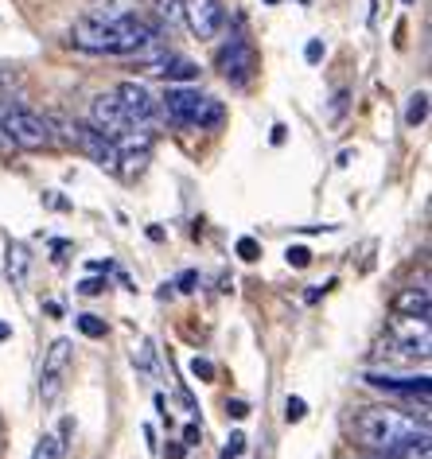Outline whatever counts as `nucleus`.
<instances>
[{
    "label": "nucleus",
    "instance_id": "4468645a",
    "mask_svg": "<svg viewBox=\"0 0 432 459\" xmlns=\"http://www.w3.org/2000/svg\"><path fill=\"white\" fill-rule=\"evenodd\" d=\"M8 277H13L16 289H20V284H28V249L20 242L8 246Z\"/></svg>",
    "mask_w": 432,
    "mask_h": 459
},
{
    "label": "nucleus",
    "instance_id": "6e6552de",
    "mask_svg": "<svg viewBox=\"0 0 432 459\" xmlns=\"http://www.w3.org/2000/svg\"><path fill=\"white\" fill-rule=\"evenodd\" d=\"M219 71H222L226 82L246 86L249 78H254V71H257V55H254V48H249L246 39H230V43H226V48L219 51Z\"/></svg>",
    "mask_w": 432,
    "mask_h": 459
},
{
    "label": "nucleus",
    "instance_id": "a878e982",
    "mask_svg": "<svg viewBox=\"0 0 432 459\" xmlns=\"http://www.w3.org/2000/svg\"><path fill=\"white\" fill-rule=\"evenodd\" d=\"M226 412H230L234 420H246L249 417V405H246V401H226Z\"/></svg>",
    "mask_w": 432,
    "mask_h": 459
},
{
    "label": "nucleus",
    "instance_id": "6ab92c4d",
    "mask_svg": "<svg viewBox=\"0 0 432 459\" xmlns=\"http://www.w3.org/2000/svg\"><path fill=\"white\" fill-rule=\"evenodd\" d=\"M78 331L90 335V339H101V335H106V324H101L98 316H78Z\"/></svg>",
    "mask_w": 432,
    "mask_h": 459
},
{
    "label": "nucleus",
    "instance_id": "b1692460",
    "mask_svg": "<svg viewBox=\"0 0 432 459\" xmlns=\"http://www.w3.org/2000/svg\"><path fill=\"white\" fill-rule=\"evenodd\" d=\"M242 452H246V436L234 432L230 440H226V455H242Z\"/></svg>",
    "mask_w": 432,
    "mask_h": 459
},
{
    "label": "nucleus",
    "instance_id": "5701e85b",
    "mask_svg": "<svg viewBox=\"0 0 432 459\" xmlns=\"http://www.w3.org/2000/svg\"><path fill=\"white\" fill-rule=\"evenodd\" d=\"M304 59H308V63H320V59H324V39H308V48H304Z\"/></svg>",
    "mask_w": 432,
    "mask_h": 459
},
{
    "label": "nucleus",
    "instance_id": "412c9836",
    "mask_svg": "<svg viewBox=\"0 0 432 459\" xmlns=\"http://www.w3.org/2000/svg\"><path fill=\"white\" fill-rule=\"evenodd\" d=\"M238 257H242V261H257L261 257V242H257V238H238Z\"/></svg>",
    "mask_w": 432,
    "mask_h": 459
},
{
    "label": "nucleus",
    "instance_id": "aec40b11",
    "mask_svg": "<svg viewBox=\"0 0 432 459\" xmlns=\"http://www.w3.org/2000/svg\"><path fill=\"white\" fill-rule=\"evenodd\" d=\"M284 257H289L292 269H308L312 265V249H304V246H289V254Z\"/></svg>",
    "mask_w": 432,
    "mask_h": 459
},
{
    "label": "nucleus",
    "instance_id": "cd10ccee",
    "mask_svg": "<svg viewBox=\"0 0 432 459\" xmlns=\"http://www.w3.org/2000/svg\"><path fill=\"white\" fill-rule=\"evenodd\" d=\"M343 106H347V90H339V94H335V106H332V121L343 117Z\"/></svg>",
    "mask_w": 432,
    "mask_h": 459
},
{
    "label": "nucleus",
    "instance_id": "f257e3e1",
    "mask_svg": "<svg viewBox=\"0 0 432 459\" xmlns=\"http://www.w3.org/2000/svg\"><path fill=\"white\" fill-rule=\"evenodd\" d=\"M152 39H160V28L149 24L144 16L129 13L125 4L86 13L71 28V43L90 55H136L141 48H149Z\"/></svg>",
    "mask_w": 432,
    "mask_h": 459
},
{
    "label": "nucleus",
    "instance_id": "2f4dec72",
    "mask_svg": "<svg viewBox=\"0 0 432 459\" xmlns=\"http://www.w3.org/2000/svg\"><path fill=\"white\" fill-rule=\"evenodd\" d=\"M4 339H13V327H8V324H0V342H4Z\"/></svg>",
    "mask_w": 432,
    "mask_h": 459
},
{
    "label": "nucleus",
    "instance_id": "dca6fc26",
    "mask_svg": "<svg viewBox=\"0 0 432 459\" xmlns=\"http://www.w3.org/2000/svg\"><path fill=\"white\" fill-rule=\"evenodd\" d=\"M164 78H172V82H191V78H199V66L191 59H179V55H172V63H168Z\"/></svg>",
    "mask_w": 432,
    "mask_h": 459
},
{
    "label": "nucleus",
    "instance_id": "0eeeda50",
    "mask_svg": "<svg viewBox=\"0 0 432 459\" xmlns=\"http://www.w3.org/2000/svg\"><path fill=\"white\" fill-rule=\"evenodd\" d=\"M113 94H117L125 117H129L133 125H141V129H152V125L160 121V101L149 94V86H141V82H121L117 90H113Z\"/></svg>",
    "mask_w": 432,
    "mask_h": 459
},
{
    "label": "nucleus",
    "instance_id": "ddd939ff",
    "mask_svg": "<svg viewBox=\"0 0 432 459\" xmlns=\"http://www.w3.org/2000/svg\"><path fill=\"white\" fill-rule=\"evenodd\" d=\"M222 121H226V106H222V101L203 98V106H199V113H195V125H191V129H219Z\"/></svg>",
    "mask_w": 432,
    "mask_h": 459
},
{
    "label": "nucleus",
    "instance_id": "423d86ee",
    "mask_svg": "<svg viewBox=\"0 0 432 459\" xmlns=\"http://www.w3.org/2000/svg\"><path fill=\"white\" fill-rule=\"evenodd\" d=\"M74 148L82 156H90L101 171H109V176H117V168H121V148L109 141L106 133H98L94 125H82L78 121V129H74Z\"/></svg>",
    "mask_w": 432,
    "mask_h": 459
},
{
    "label": "nucleus",
    "instance_id": "f3484780",
    "mask_svg": "<svg viewBox=\"0 0 432 459\" xmlns=\"http://www.w3.org/2000/svg\"><path fill=\"white\" fill-rule=\"evenodd\" d=\"M31 459H63V440L55 432H48L43 440L36 444V452H31Z\"/></svg>",
    "mask_w": 432,
    "mask_h": 459
},
{
    "label": "nucleus",
    "instance_id": "4be33fe9",
    "mask_svg": "<svg viewBox=\"0 0 432 459\" xmlns=\"http://www.w3.org/2000/svg\"><path fill=\"white\" fill-rule=\"evenodd\" d=\"M191 374H195L199 382H214V366L207 359H191Z\"/></svg>",
    "mask_w": 432,
    "mask_h": 459
},
{
    "label": "nucleus",
    "instance_id": "1a4fd4ad",
    "mask_svg": "<svg viewBox=\"0 0 432 459\" xmlns=\"http://www.w3.org/2000/svg\"><path fill=\"white\" fill-rule=\"evenodd\" d=\"M90 125H94L98 133H106L109 141H117L121 133H129V129H133V121L125 117V109H121L117 94H98L94 101H90Z\"/></svg>",
    "mask_w": 432,
    "mask_h": 459
},
{
    "label": "nucleus",
    "instance_id": "72a5a7b5",
    "mask_svg": "<svg viewBox=\"0 0 432 459\" xmlns=\"http://www.w3.org/2000/svg\"><path fill=\"white\" fill-rule=\"evenodd\" d=\"M402 4H413V0H402Z\"/></svg>",
    "mask_w": 432,
    "mask_h": 459
},
{
    "label": "nucleus",
    "instance_id": "f03ea898",
    "mask_svg": "<svg viewBox=\"0 0 432 459\" xmlns=\"http://www.w3.org/2000/svg\"><path fill=\"white\" fill-rule=\"evenodd\" d=\"M417 436H428V420L425 417H413L405 409H393V405H370L355 417V440L367 447V452H390L397 444H409Z\"/></svg>",
    "mask_w": 432,
    "mask_h": 459
},
{
    "label": "nucleus",
    "instance_id": "c85d7f7f",
    "mask_svg": "<svg viewBox=\"0 0 432 459\" xmlns=\"http://www.w3.org/2000/svg\"><path fill=\"white\" fill-rule=\"evenodd\" d=\"M101 289H106L101 281H82V284H78V292H82V296H98Z\"/></svg>",
    "mask_w": 432,
    "mask_h": 459
},
{
    "label": "nucleus",
    "instance_id": "39448f33",
    "mask_svg": "<svg viewBox=\"0 0 432 459\" xmlns=\"http://www.w3.org/2000/svg\"><path fill=\"white\" fill-rule=\"evenodd\" d=\"M179 16L187 20V28L195 39H214L226 24L222 0H179Z\"/></svg>",
    "mask_w": 432,
    "mask_h": 459
},
{
    "label": "nucleus",
    "instance_id": "a211bd4d",
    "mask_svg": "<svg viewBox=\"0 0 432 459\" xmlns=\"http://www.w3.org/2000/svg\"><path fill=\"white\" fill-rule=\"evenodd\" d=\"M304 417H308V405H304V397H289V401H284V420L300 424Z\"/></svg>",
    "mask_w": 432,
    "mask_h": 459
},
{
    "label": "nucleus",
    "instance_id": "2eb2a0df",
    "mask_svg": "<svg viewBox=\"0 0 432 459\" xmlns=\"http://www.w3.org/2000/svg\"><path fill=\"white\" fill-rule=\"evenodd\" d=\"M425 121H428V90H417L405 106V125L409 129H420Z\"/></svg>",
    "mask_w": 432,
    "mask_h": 459
},
{
    "label": "nucleus",
    "instance_id": "c756f323",
    "mask_svg": "<svg viewBox=\"0 0 432 459\" xmlns=\"http://www.w3.org/2000/svg\"><path fill=\"white\" fill-rule=\"evenodd\" d=\"M184 440H187V444H195V440H199V429H195V424H187V432H184Z\"/></svg>",
    "mask_w": 432,
    "mask_h": 459
},
{
    "label": "nucleus",
    "instance_id": "20e7f679",
    "mask_svg": "<svg viewBox=\"0 0 432 459\" xmlns=\"http://www.w3.org/2000/svg\"><path fill=\"white\" fill-rule=\"evenodd\" d=\"M71 362H74V342L71 339H55L48 354H43V366H39V397L43 405H55L66 385V374H71Z\"/></svg>",
    "mask_w": 432,
    "mask_h": 459
},
{
    "label": "nucleus",
    "instance_id": "9d476101",
    "mask_svg": "<svg viewBox=\"0 0 432 459\" xmlns=\"http://www.w3.org/2000/svg\"><path fill=\"white\" fill-rule=\"evenodd\" d=\"M203 98H207V94H199V90H191V86H168V94L160 98V113L172 125H184V129H191V125H195V113L203 106Z\"/></svg>",
    "mask_w": 432,
    "mask_h": 459
},
{
    "label": "nucleus",
    "instance_id": "f8f14e48",
    "mask_svg": "<svg viewBox=\"0 0 432 459\" xmlns=\"http://www.w3.org/2000/svg\"><path fill=\"white\" fill-rule=\"evenodd\" d=\"M393 316L402 319H428L432 316V296H428V284H409L393 296Z\"/></svg>",
    "mask_w": 432,
    "mask_h": 459
},
{
    "label": "nucleus",
    "instance_id": "7c9ffc66",
    "mask_svg": "<svg viewBox=\"0 0 432 459\" xmlns=\"http://www.w3.org/2000/svg\"><path fill=\"white\" fill-rule=\"evenodd\" d=\"M8 148H13V141H8L4 129H0V152H8Z\"/></svg>",
    "mask_w": 432,
    "mask_h": 459
},
{
    "label": "nucleus",
    "instance_id": "7ed1b4c3",
    "mask_svg": "<svg viewBox=\"0 0 432 459\" xmlns=\"http://www.w3.org/2000/svg\"><path fill=\"white\" fill-rule=\"evenodd\" d=\"M0 129L13 141V148H24V152H43V148L55 144L48 117L28 106H13L8 98H0Z\"/></svg>",
    "mask_w": 432,
    "mask_h": 459
},
{
    "label": "nucleus",
    "instance_id": "9b49d317",
    "mask_svg": "<svg viewBox=\"0 0 432 459\" xmlns=\"http://www.w3.org/2000/svg\"><path fill=\"white\" fill-rule=\"evenodd\" d=\"M367 385L385 389V394H402V397H420L428 401V374H367Z\"/></svg>",
    "mask_w": 432,
    "mask_h": 459
},
{
    "label": "nucleus",
    "instance_id": "473e14b6",
    "mask_svg": "<svg viewBox=\"0 0 432 459\" xmlns=\"http://www.w3.org/2000/svg\"><path fill=\"white\" fill-rule=\"evenodd\" d=\"M265 4H281V0H265Z\"/></svg>",
    "mask_w": 432,
    "mask_h": 459
},
{
    "label": "nucleus",
    "instance_id": "393cba45",
    "mask_svg": "<svg viewBox=\"0 0 432 459\" xmlns=\"http://www.w3.org/2000/svg\"><path fill=\"white\" fill-rule=\"evenodd\" d=\"M195 284H199V273H191V269H187L184 277L176 281V289H179V292H195Z\"/></svg>",
    "mask_w": 432,
    "mask_h": 459
},
{
    "label": "nucleus",
    "instance_id": "bb28decb",
    "mask_svg": "<svg viewBox=\"0 0 432 459\" xmlns=\"http://www.w3.org/2000/svg\"><path fill=\"white\" fill-rule=\"evenodd\" d=\"M156 4H160V16H168V20L179 16V0H156Z\"/></svg>",
    "mask_w": 432,
    "mask_h": 459
}]
</instances>
